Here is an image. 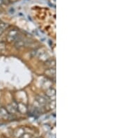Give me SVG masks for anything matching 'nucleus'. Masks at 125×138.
Returning a JSON list of instances; mask_svg holds the SVG:
<instances>
[{"mask_svg": "<svg viewBox=\"0 0 125 138\" xmlns=\"http://www.w3.org/2000/svg\"><path fill=\"white\" fill-rule=\"evenodd\" d=\"M37 99H38V101L39 103H40V104H45V99L44 98L41 97V96L38 98Z\"/></svg>", "mask_w": 125, "mask_h": 138, "instance_id": "20e7f679", "label": "nucleus"}, {"mask_svg": "<svg viewBox=\"0 0 125 138\" xmlns=\"http://www.w3.org/2000/svg\"><path fill=\"white\" fill-rule=\"evenodd\" d=\"M17 34H18V32L17 31H15V30H11L9 33V35H8V40L9 41H14L16 37H17Z\"/></svg>", "mask_w": 125, "mask_h": 138, "instance_id": "f03ea898", "label": "nucleus"}, {"mask_svg": "<svg viewBox=\"0 0 125 138\" xmlns=\"http://www.w3.org/2000/svg\"><path fill=\"white\" fill-rule=\"evenodd\" d=\"M6 110L8 111V112H9V114H15V113L16 112V109L14 108L11 105H8L6 106Z\"/></svg>", "mask_w": 125, "mask_h": 138, "instance_id": "7ed1b4c3", "label": "nucleus"}, {"mask_svg": "<svg viewBox=\"0 0 125 138\" xmlns=\"http://www.w3.org/2000/svg\"><path fill=\"white\" fill-rule=\"evenodd\" d=\"M10 116V114L8 112L6 108L4 107H0V118L3 119H8Z\"/></svg>", "mask_w": 125, "mask_h": 138, "instance_id": "f257e3e1", "label": "nucleus"}]
</instances>
